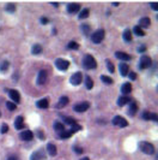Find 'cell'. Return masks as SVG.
Instances as JSON below:
<instances>
[{"instance_id":"24","label":"cell","mask_w":158,"mask_h":160,"mask_svg":"<svg viewBox=\"0 0 158 160\" xmlns=\"http://www.w3.org/2000/svg\"><path fill=\"white\" fill-rule=\"evenodd\" d=\"M68 102H70V100H68V98H67V96H61V98L59 99V104H58V106H59V107H63V106L68 105Z\"/></svg>"},{"instance_id":"14","label":"cell","mask_w":158,"mask_h":160,"mask_svg":"<svg viewBox=\"0 0 158 160\" xmlns=\"http://www.w3.org/2000/svg\"><path fill=\"white\" fill-rule=\"evenodd\" d=\"M137 110H138L137 102H135V101H130V104H129V109H128V114H129V116H132V117L135 116Z\"/></svg>"},{"instance_id":"1","label":"cell","mask_w":158,"mask_h":160,"mask_svg":"<svg viewBox=\"0 0 158 160\" xmlns=\"http://www.w3.org/2000/svg\"><path fill=\"white\" fill-rule=\"evenodd\" d=\"M83 66L86 69V70H90V69H96L97 66V61L95 60V58L90 56V54H86L83 59Z\"/></svg>"},{"instance_id":"32","label":"cell","mask_w":158,"mask_h":160,"mask_svg":"<svg viewBox=\"0 0 158 160\" xmlns=\"http://www.w3.org/2000/svg\"><path fill=\"white\" fill-rule=\"evenodd\" d=\"M8 66H10V63H8L7 60H4V61H1V64H0V71H1V72L6 71V70L8 69Z\"/></svg>"},{"instance_id":"47","label":"cell","mask_w":158,"mask_h":160,"mask_svg":"<svg viewBox=\"0 0 158 160\" xmlns=\"http://www.w3.org/2000/svg\"><path fill=\"white\" fill-rule=\"evenodd\" d=\"M41 23H42V24H47V23H48V19H47L46 17H42V18H41Z\"/></svg>"},{"instance_id":"4","label":"cell","mask_w":158,"mask_h":160,"mask_svg":"<svg viewBox=\"0 0 158 160\" xmlns=\"http://www.w3.org/2000/svg\"><path fill=\"white\" fill-rule=\"evenodd\" d=\"M55 66H56V69L60 70V71H66L70 68V61L66 60V59L60 58V59L55 60Z\"/></svg>"},{"instance_id":"17","label":"cell","mask_w":158,"mask_h":160,"mask_svg":"<svg viewBox=\"0 0 158 160\" xmlns=\"http://www.w3.org/2000/svg\"><path fill=\"white\" fill-rule=\"evenodd\" d=\"M115 57L120 60H130V56L125 53V52H118V51L115 52Z\"/></svg>"},{"instance_id":"49","label":"cell","mask_w":158,"mask_h":160,"mask_svg":"<svg viewBox=\"0 0 158 160\" xmlns=\"http://www.w3.org/2000/svg\"><path fill=\"white\" fill-rule=\"evenodd\" d=\"M82 160H90V159H89V158H83Z\"/></svg>"},{"instance_id":"27","label":"cell","mask_w":158,"mask_h":160,"mask_svg":"<svg viewBox=\"0 0 158 160\" xmlns=\"http://www.w3.org/2000/svg\"><path fill=\"white\" fill-rule=\"evenodd\" d=\"M41 52H42V46L41 45L36 44V45L32 46V48H31V53H32V54H40Z\"/></svg>"},{"instance_id":"10","label":"cell","mask_w":158,"mask_h":160,"mask_svg":"<svg viewBox=\"0 0 158 160\" xmlns=\"http://www.w3.org/2000/svg\"><path fill=\"white\" fill-rule=\"evenodd\" d=\"M8 95H10V98L12 99V102L18 104V102L20 101V95H19V93H18L17 90H15V89L8 90Z\"/></svg>"},{"instance_id":"21","label":"cell","mask_w":158,"mask_h":160,"mask_svg":"<svg viewBox=\"0 0 158 160\" xmlns=\"http://www.w3.org/2000/svg\"><path fill=\"white\" fill-rule=\"evenodd\" d=\"M130 91H132V84H130L129 82L123 83L122 87H121V93H122V94L126 95V94H129Z\"/></svg>"},{"instance_id":"31","label":"cell","mask_w":158,"mask_h":160,"mask_svg":"<svg viewBox=\"0 0 158 160\" xmlns=\"http://www.w3.org/2000/svg\"><path fill=\"white\" fill-rule=\"evenodd\" d=\"M54 129H55V131L61 132V131L65 130V124H62V123H60V122H55V123H54Z\"/></svg>"},{"instance_id":"46","label":"cell","mask_w":158,"mask_h":160,"mask_svg":"<svg viewBox=\"0 0 158 160\" xmlns=\"http://www.w3.org/2000/svg\"><path fill=\"white\" fill-rule=\"evenodd\" d=\"M146 51V47H145V45H141L139 48H138V52H145Z\"/></svg>"},{"instance_id":"12","label":"cell","mask_w":158,"mask_h":160,"mask_svg":"<svg viewBox=\"0 0 158 160\" xmlns=\"http://www.w3.org/2000/svg\"><path fill=\"white\" fill-rule=\"evenodd\" d=\"M20 139L24 141H31L34 139V132L30 130H24L23 132H20Z\"/></svg>"},{"instance_id":"30","label":"cell","mask_w":158,"mask_h":160,"mask_svg":"<svg viewBox=\"0 0 158 160\" xmlns=\"http://www.w3.org/2000/svg\"><path fill=\"white\" fill-rule=\"evenodd\" d=\"M101 81H102L103 83H105V84H113V82H114L109 76H105V75H102V76H101Z\"/></svg>"},{"instance_id":"26","label":"cell","mask_w":158,"mask_h":160,"mask_svg":"<svg viewBox=\"0 0 158 160\" xmlns=\"http://www.w3.org/2000/svg\"><path fill=\"white\" fill-rule=\"evenodd\" d=\"M89 15H90V10L89 9H83L80 11V13H79V19H85V18L89 17Z\"/></svg>"},{"instance_id":"39","label":"cell","mask_w":158,"mask_h":160,"mask_svg":"<svg viewBox=\"0 0 158 160\" xmlns=\"http://www.w3.org/2000/svg\"><path fill=\"white\" fill-rule=\"evenodd\" d=\"M7 131H8V125L7 124H3L1 129H0V134H6Z\"/></svg>"},{"instance_id":"41","label":"cell","mask_w":158,"mask_h":160,"mask_svg":"<svg viewBox=\"0 0 158 160\" xmlns=\"http://www.w3.org/2000/svg\"><path fill=\"white\" fill-rule=\"evenodd\" d=\"M150 119H152V121H154V122H158V117H157V114H156V113H151Z\"/></svg>"},{"instance_id":"35","label":"cell","mask_w":158,"mask_h":160,"mask_svg":"<svg viewBox=\"0 0 158 160\" xmlns=\"http://www.w3.org/2000/svg\"><path fill=\"white\" fill-rule=\"evenodd\" d=\"M67 47H68L70 49H74V51H77V49L79 48V45H78L77 42H74V41H71V42L67 45Z\"/></svg>"},{"instance_id":"36","label":"cell","mask_w":158,"mask_h":160,"mask_svg":"<svg viewBox=\"0 0 158 160\" xmlns=\"http://www.w3.org/2000/svg\"><path fill=\"white\" fill-rule=\"evenodd\" d=\"M5 10H6L7 12H11V13H12V12L16 11V6L13 5V4H7L6 7H5Z\"/></svg>"},{"instance_id":"19","label":"cell","mask_w":158,"mask_h":160,"mask_svg":"<svg viewBox=\"0 0 158 160\" xmlns=\"http://www.w3.org/2000/svg\"><path fill=\"white\" fill-rule=\"evenodd\" d=\"M128 102H130V99H129L127 95H122V96H120V98L117 99V105L120 106V107H122V106L127 105Z\"/></svg>"},{"instance_id":"18","label":"cell","mask_w":158,"mask_h":160,"mask_svg":"<svg viewBox=\"0 0 158 160\" xmlns=\"http://www.w3.org/2000/svg\"><path fill=\"white\" fill-rule=\"evenodd\" d=\"M79 10H80V5L77 4V3L68 4V6H67V11H68L70 13H75V12H78Z\"/></svg>"},{"instance_id":"45","label":"cell","mask_w":158,"mask_h":160,"mask_svg":"<svg viewBox=\"0 0 158 160\" xmlns=\"http://www.w3.org/2000/svg\"><path fill=\"white\" fill-rule=\"evenodd\" d=\"M37 134H38V137H40V139H41V140H44V137H46V136H44V134H43L42 131H38Z\"/></svg>"},{"instance_id":"40","label":"cell","mask_w":158,"mask_h":160,"mask_svg":"<svg viewBox=\"0 0 158 160\" xmlns=\"http://www.w3.org/2000/svg\"><path fill=\"white\" fill-rule=\"evenodd\" d=\"M150 117H151V113H149V112H144L142 113V118L146 119V121H150Z\"/></svg>"},{"instance_id":"13","label":"cell","mask_w":158,"mask_h":160,"mask_svg":"<svg viewBox=\"0 0 158 160\" xmlns=\"http://www.w3.org/2000/svg\"><path fill=\"white\" fill-rule=\"evenodd\" d=\"M150 24H151V21H150V18L149 17H142L140 21H139V28H149L150 26Z\"/></svg>"},{"instance_id":"6","label":"cell","mask_w":158,"mask_h":160,"mask_svg":"<svg viewBox=\"0 0 158 160\" xmlns=\"http://www.w3.org/2000/svg\"><path fill=\"white\" fill-rule=\"evenodd\" d=\"M113 124L115 126H120V128H126L128 125V122L123 117H120V116H116L113 118Z\"/></svg>"},{"instance_id":"25","label":"cell","mask_w":158,"mask_h":160,"mask_svg":"<svg viewBox=\"0 0 158 160\" xmlns=\"http://www.w3.org/2000/svg\"><path fill=\"white\" fill-rule=\"evenodd\" d=\"M73 134H74V132H73L72 130H68V131H65V130H63V131L60 132L59 136H60V139H68V137H71Z\"/></svg>"},{"instance_id":"29","label":"cell","mask_w":158,"mask_h":160,"mask_svg":"<svg viewBox=\"0 0 158 160\" xmlns=\"http://www.w3.org/2000/svg\"><path fill=\"white\" fill-rule=\"evenodd\" d=\"M85 87H86V89H92V87H94V81L91 79L90 76L85 77Z\"/></svg>"},{"instance_id":"48","label":"cell","mask_w":158,"mask_h":160,"mask_svg":"<svg viewBox=\"0 0 158 160\" xmlns=\"http://www.w3.org/2000/svg\"><path fill=\"white\" fill-rule=\"evenodd\" d=\"M7 160H17V159H16V158H13V156H11V158H8Z\"/></svg>"},{"instance_id":"9","label":"cell","mask_w":158,"mask_h":160,"mask_svg":"<svg viewBox=\"0 0 158 160\" xmlns=\"http://www.w3.org/2000/svg\"><path fill=\"white\" fill-rule=\"evenodd\" d=\"M47 82V71L46 70H41L38 72V76H37V84L42 86Z\"/></svg>"},{"instance_id":"34","label":"cell","mask_w":158,"mask_h":160,"mask_svg":"<svg viewBox=\"0 0 158 160\" xmlns=\"http://www.w3.org/2000/svg\"><path fill=\"white\" fill-rule=\"evenodd\" d=\"M6 107L10 110V111H15L17 109V106L15 105V102H12V101H7L6 102Z\"/></svg>"},{"instance_id":"3","label":"cell","mask_w":158,"mask_h":160,"mask_svg":"<svg viewBox=\"0 0 158 160\" xmlns=\"http://www.w3.org/2000/svg\"><path fill=\"white\" fill-rule=\"evenodd\" d=\"M104 35H105L104 30L103 29H98L95 33L91 34V41L94 44H101L103 41V39H104Z\"/></svg>"},{"instance_id":"11","label":"cell","mask_w":158,"mask_h":160,"mask_svg":"<svg viewBox=\"0 0 158 160\" xmlns=\"http://www.w3.org/2000/svg\"><path fill=\"white\" fill-rule=\"evenodd\" d=\"M46 159V154L43 153V151H36L30 155V160H44Z\"/></svg>"},{"instance_id":"2","label":"cell","mask_w":158,"mask_h":160,"mask_svg":"<svg viewBox=\"0 0 158 160\" xmlns=\"http://www.w3.org/2000/svg\"><path fill=\"white\" fill-rule=\"evenodd\" d=\"M139 147H140L141 152H142V153H145V154L152 155V154L154 153V147H153V144H152V143H149V142L142 141V142H140Z\"/></svg>"},{"instance_id":"16","label":"cell","mask_w":158,"mask_h":160,"mask_svg":"<svg viewBox=\"0 0 158 160\" xmlns=\"http://www.w3.org/2000/svg\"><path fill=\"white\" fill-rule=\"evenodd\" d=\"M47 153L49 155H51V156H55L56 153H58V149H56V147L53 143H48L47 144Z\"/></svg>"},{"instance_id":"22","label":"cell","mask_w":158,"mask_h":160,"mask_svg":"<svg viewBox=\"0 0 158 160\" xmlns=\"http://www.w3.org/2000/svg\"><path fill=\"white\" fill-rule=\"evenodd\" d=\"M36 105H37L38 109H48L49 107V101H48V99H41V100L37 101Z\"/></svg>"},{"instance_id":"8","label":"cell","mask_w":158,"mask_h":160,"mask_svg":"<svg viewBox=\"0 0 158 160\" xmlns=\"http://www.w3.org/2000/svg\"><path fill=\"white\" fill-rule=\"evenodd\" d=\"M151 64H152V60H151L150 57L142 56V57L140 58V61H139L140 69H147V68H150V66H151Z\"/></svg>"},{"instance_id":"20","label":"cell","mask_w":158,"mask_h":160,"mask_svg":"<svg viewBox=\"0 0 158 160\" xmlns=\"http://www.w3.org/2000/svg\"><path fill=\"white\" fill-rule=\"evenodd\" d=\"M15 128L18 129V130H20V129L24 128V119H23L22 116H18V117L16 118V121H15Z\"/></svg>"},{"instance_id":"44","label":"cell","mask_w":158,"mask_h":160,"mask_svg":"<svg viewBox=\"0 0 158 160\" xmlns=\"http://www.w3.org/2000/svg\"><path fill=\"white\" fill-rule=\"evenodd\" d=\"M129 78L134 81V79L137 78V74H135V72H129Z\"/></svg>"},{"instance_id":"37","label":"cell","mask_w":158,"mask_h":160,"mask_svg":"<svg viewBox=\"0 0 158 160\" xmlns=\"http://www.w3.org/2000/svg\"><path fill=\"white\" fill-rule=\"evenodd\" d=\"M105 63H107V69L113 74L114 71H115V69H114V65H113V63L110 61V60H107V61H105Z\"/></svg>"},{"instance_id":"5","label":"cell","mask_w":158,"mask_h":160,"mask_svg":"<svg viewBox=\"0 0 158 160\" xmlns=\"http://www.w3.org/2000/svg\"><path fill=\"white\" fill-rule=\"evenodd\" d=\"M90 107V104L87 101H83V102H78L77 105H74V111L78 112V113H82V112H85L87 111Z\"/></svg>"},{"instance_id":"7","label":"cell","mask_w":158,"mask_h":160,"mask_svg":"<svg viewBox=\"0 0 158 160\" xmlns=\"http://www.w3.org/2000/svg\"><path fill=\"white\" fill-rule=\"evenodd\" d=\"M82 81H83V75H82V72H74L72 76H71V78H70V82H71V84H73V86H79L82 83Z\"/></svg>"},{"instance_id":"43","label":"cell","mask_w":158,"mask_h":160,"mask_svg":"<svg viewBox=\"0 0 158 160\" xmlns=\"http://www.w3.org/2000/svg\"><path fill=\"white\" fill-rule=\"evenodd\" d=\"M150 5H151L152 10H154V11H157V10H158V4H157V3H151Z\"/></svg>"},{"instance_id":"33","label":"cell","mask_w":158,"mask_h":160,"mask_svg":"<svg viewBox=\"0 0 158 160\" xmlns=\"http://www.w3.org/2000/svg\"><path fill=\"white\" fill-rule=\"evenodd\" d=\"M133 30H134V34H135V35H138V36H144V35H145V31H144L141 28H139L138 25H137V26H134V29H133Z\"/></svg>"},{"instance_id":"38","label":"cell","mask_w":158,"mask_h":160,"mask_svg":"<svg viewBox=\"0 0 158 160\" xmlns=\"http://www.w3.org/2000/svg\"><path fill=\"white\" fill-rule=\"evenodd\" d=\"M82 30L85 35H89L90 34V26L87 24H84V25H82Z\"/></svg>"},{"instance_id":"50","label":"cell","mask_w":158,"mask_h":160,"mask_svg":"<svg viewBox=\"0 0 158 160\" xmlns=\"http://www.w3.org/2000/svg\"><path fill=\"white\" fill-rule=\"evenodd\" d=\"M0 117H1V112H0Z\"/></svg>"},{"instance_id":"28","label":"cell","mask_w":158,"mask_h":160,"mask_svg":"<svg viewBox=\"0 0 158 160\" xmlns=\"http://www.w3.org/2000/svg\"><path fill=\"white\" fill-rule=\"evenodd\" d=\"M123 40L125 41H127V42H129V41H132V31L129 30V29H126L125 31H123Z\"/></svg>"},{"instance_id":"23","label":"cell","mask_w":158,"mask_h":160,"mask_svg":"<svg viewBox=\"0 0 158 160\" xmlns=\"http://www.w3.org/2000/svg\"><path fill=\"white\" fill-rule=\"evenodd\" d=\"M61 119L63 121L65 124H68V125H71V126H73V125L77 124L75 119H73V118H71V117H61Z\"/></svg>"},{"instance_id":"15","label":"cell","mask_w":158,"mask_h":160,"mask_svg":"<svg viewBox=\"0 0 158 160\" xmlns=\"http://www.w3.org/2000/svg\"><path fill=\"white\" fill-rule=\"evenodd\" d=\"M118 70H120V74L121 76L126 77L128 75V71H129V68H128V65L125 64V63H121L120 65H118Z\"/></svg>"},{"instance_id":"42","label":"cell","mask_w":158,"mask_h":160,"mask_svg":"<svg viewBox=\"0 0 158 160\" xmlns=\"http://www.w3.org/2000/svg\"><path fill=\"white\" fill-rule=\"evenodd\" d=\"M73 149L75 151V153H77V154L83 153V149H82V148H79V147H77V146H74V148H73Z\"/></svg>"}]
</instances>
